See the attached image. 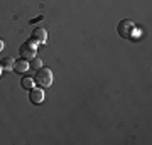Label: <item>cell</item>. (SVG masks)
I'll use <instances>...</instances> for the list:
<instances>
[{
    "mask_svg": "<svg viewBox=\"0 0 152 145\" xmlns=\"http://www.w3.org/2000/svg\"><path fill=\"white\" fill-rule=\"evenodd\" d=\"M117 32L122 39H127V41H135L139 37V29L132 20H120L117 26Z\"/></svg>",
    "mask_w": 152,
    "mask_h": 145,
    "instance_id": "1",
    "label": "cell"
},
{
    "mask_svg": "<svg viewBox=\"0 0 152 145\" xmlns=\"http://www.w3.org/2000/svg\"><path fill=\"white\" fill-rule=\"evenodd\" d=\"M34 83L39 88H49V86L53 85V71L49 69V68H39V69H36Z\"/></svg>",
    "mask_w": 152,
    "mask_h": 145,
    "instance_id": "2",
    "label": "cell"
},
{
    "mask_svg": "<svg viewBox=\"0 0 152 145\" xmlns=\"http://www.w3.org/2000/svg\"><path fill=\"white\" fill-rule=\"evenodd\" d=\"M19 54H20V58L22 59H26V61H29V59H32L34 56H36V44L32 42V41H26V42L20 46V49H19Z\"/></svg>",
    "mask_w": 152,
    "mask_h": 145,
    "instance_id": "3",
    "label": "cell"
},
{
    "mask_svg": "<svg viewBox=\"0 0 152 145\" xmlns=\"http://www.w3.org/2000/svg\"><path fill=\"white\" fill-rule=\"evenodd\" d=\"M31 41L34 44H46L48 41V32L44 27H34L32 34H31Z\"/></svg>",
    "mask_w": 152,
    "mask_h": 145,
    "instance_id": "4",
    "label": "cell"
},
{
    "mask_svg": "<svg viewBox=\"0 0 152 145\" xmlns=\"http://www.w3.org/2000/svg\"><path fill=\"white\" fill-rule=\"evenodd\" d=\"M29 100L32 105H41L44 101V91L42 88H31L29 90Z\"/></svg>",
    "mask_w": 152,
    "mask_h": 145,
    "instance_id": "5",
    "label": "cell"
},
{
    "mask_svg": "<svg viewBox=\"0 0 152 145\" xmlns=\"http://www.w3.org/2000/svg\"><path fill=\"white\" fill-rule=\"evenodd\" d=\"M31 69V66H29V61H26V59H17V61H14V71L15 73H20V74H24V73H27V71Z\"/></svg>",
    "mask_w": 152,
    "mask_h": 145,
    "instance_id": "6",
    "label": "cell"
},
{
    "mask_svg": "<svg viewBox=\"0 0 152 145\" xmlns=\"http://www.w3.org/2000/svg\"><path fill=\"white\" fill-rule=\"evenodd\" d=\"M0 66H2V69H5V71H14V59L12 58H4L0 61Z\"/></svg>",
    "mask_w": 152,
    "mask_h": 145,
    "instance_id": "7",
    "label": "cell"
},
{
    "mask_svg": "<svg viewBox=\"0 0 152 145\" xmlns=\"http://www.w3.org/2000/svg\"><path fill=\"white\" fill-rule=\"evenodd\" d=\"M34 78H29V76H26V78H22L20 79V86L24 88V90H31V88H34Z\"/></svg>",
    "mask_w": 152,
    "mask_h": 145,
    "instance_id": "8",
    "label": "cell"
},
{
    "mask_svg": "<svg viewBox=\"0 0 152 145\" xmlns=\"http://www.w3.org/2000/svg\"><path fill=\"white\" fill-rule=\"evenodd\" d=\"M29 66H31V69H39V68H42V61H41V58L34 56L32 59H29Z\"/></svg>",
    "mask_w": 152,
    "mask_h": 145,
    "instance_id": "9",
    "label": "cell"
},
{
    "mask_svg": "<svg viewBox=\"0 0 152 145\" xmlns=\"http://www.w3.org/2000/svg\"><path fill=\"white\" fill-rule=\"evenodd\" d=\"M37 20H42V15H39V17H36V19H32V20H31V22H32V24H34V22H37Z\"/></svg>",
    "mask_w": 152,
    "mask_h": 145,
    "instance_id": "10",
    "label": "cell"
},
{
    "mask_svg": "<svg viewBox=\"0 0 152 145\" xmlns=\"http://www.w3.org/2000/svg\"><path fill=\"white\" fill-rule=\"evenodd\" d=\"M2 51H4V41L0 39V52H2Z\"/></svg>",
    "mask_w": 152,
    "mask_h": 145,
    "instance_id": "11",
    "label": "cell"
},
{
    "mask_svg": "<svg viewBox=\"0 0 152 145\" xmlns=\"http://www.w3.org/2000/svg\"><path fill=\"white\" fill-rule=\"evenodd\" d=\"M0 76H2V66H0Z\"/></svg>",
    "mask_w": 152,
    "mask_h": 145,
    "instance_id": "12",
    "label": "cell"
}]
</instances>
